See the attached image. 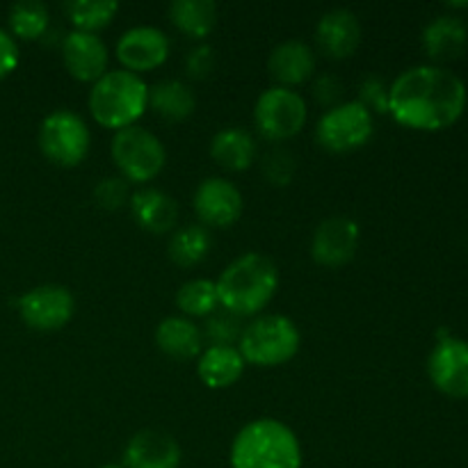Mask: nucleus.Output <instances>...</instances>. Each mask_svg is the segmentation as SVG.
Returning a JSON list of instances; mask_svg holds the SVG:
<instances>
[{
    "mask_svg": "<svg viewBox=\"0 0 468 468\" xmlns=\"http://www.w3.org/2000/svg\"><path fill=\"white\" fill-rule=\"evenodd\" d=\"M18 67V44L12 32L0 27V80Z\"/></svg>",
    "mask_w": 468,
    "mask_h": 468,
    "instance_id": "obj_35",
    "label": "nucleus"
},
{
    "mask_svg": "<svg viewBox=\"0 0 468 468\" xmlns=\"http://www.w3.org/2000/svg\"><path fill=\"white\" fill-rule=\"evenodd\" d=\"M131 213L142 229L151 233H167L176 227L178 204L158 187H142L131 197Z\"/></svg>",
    "mask_w": 468,
    "mask_h": 468,
    "instance_id": "obj_19",
    "label": "nucleus"
},
{
    "mask_svg": "<svg viewBox=\"0 0 468 468\" xmlns=\"http://www.w3.org/2000/svg\"><path fill=\"white\" fill-rule=\"evenodd\" d=\"M176 304L190 318H208L219 309L218 286L210 279H190L176 291Z\"/></svg>",
    "mask_w": 468,
    "mask_h": 468,
    "instance_id": "obj_27",
    "label": "nucleus"
},
{
    "mask_svg": "<svg viewBox=\"0 0 468 468\" xmlns=\"http://www.w3.org/2000/svg\"><path fill=\"white\" fill-rule=\"evenodd\" d=\"M215 64V50L210 48L208 44H199L197 48H192L187 53L186 69L192 78H206L210 71H213Z\"/></svg>",
    "mask_w": 468,
    "mask_h": 468,
    "instance_id": "obj_34",
    "label": "nucleus"
},
{
    "mask_svg": "<svg viewBox=\"0 0 468 468\" xmlns=\"http://www.w3.org/2000/svg\"><path fill=\"white\" fill-rule=\"evenodd\" d=\"M18 315L23 323L37 332H58L76 311V300L71 291L58 283H44L32 291L23 292L16 300Z\"/></svg>",
    "mask_w": 468,
    "mask_h": 468,
    "instance_id": "obj_10",
    "label": "nucleus"
},
{
    "mask_svg": "<svg viewBox=\"0 0 468 468\" xmlns=\"http://www.w3.org/2000/svg\"><path fill=\"white\" fill-rule=\"evenodd\" d=\"M428 373L439 391L452 398L468 396V343L446 336L428 359Z\"/></svg>",
    "mask_w": 468,
    "mask_h": 468,
    "instance_id": "obj_13",
    "label": "nucleus"
},
{
    "mask_svg": "<svg viewBox=\"0 0 468 468\" xmlns=\"http://www.w3.org/2000/svg\"><path fill=\"white\" fill-rule=\"evenodd\" d=\"M64 9L76 30L94 32L112 21L114 14L119 12V3L117 0H71L64 5Z\"/></svg>",
    "mask_w": 468,
    "mask_h": 468,
    "instance_id": "obj_29",
    "label": "nucleus"
},
{
    "mask_svg": "<svg viewBox=\"0 0 468 468\" xmlns=\"http://www.w3.org/2000/svg\"><path fill=\"white\" fill-rule=\"evenodd\" d=\"M268 69L282 87L306 82L315 71V55L311 46L302 39H286L272 48Z\"/></svg>",
    "mask_w": 468,
    "mask_h": 468,
    "instance_id": "obj_18",
    "label": "nucleus"
},
{
    "mask_svg": "<svg viewBox=\"0 0 468 468\" xmlns=\"http://www.w3.org/2000/svg\"><path fill=\"white\" fill-rule=\"evenodd\" d=\"M181 446L163 430H140L123 448V468H178Z\"/></svg>",
    "mask_w": 468,
    "mask_h": 468,
    "instance_id": "obj_16",
    "label": "nucleus"
},
{
    "mask_svg": "<svg viewBox=\"0 0 468 468\" xmlns=\"http://www.w3.org/2000/svg\"><path fill=\"white\" fill-rule=\"evenodd\" d=\"M242 329H245V323L240 315L219 306L206 318L204 336L213 341V346H233L236 341H240Z\"/></svg>",
    "mask_w": 468,
    "mask_h": 468,
    "instance_id": "obj_30",
    "label": "nucleus"
},
{
    "mask_svg": "<svg viewBox=\"0 0 468 468\" xmlns=\"http://www.w3.org/2000/svg\"><path fill=\"white\" fill-rule=\"evenodd\" d=\"M215 286L219 306L245 318L270 304L279 288V270L270 256L247 251L224 268Z\"/></svg>",
    "mask_w": 468,
    "mask_h": 468,
    "instance_id": "obj_2",
    "label": "nucleus"
},
{
    "mask_svg": "<svg viewBox=\"0 0 468 468\" xmlns=\"http://www.w3.org/2000/svg\"><path fill=\"white\" fill-rule=\"evenodd\" d=\"M231 468H302L300 439L282 420H251L233 439Z\"/></svg>",
    "mask_w": 468,
    "mask_h": 468,
    "instance_id": "obj_3",
    "label": "nucleus"
},
{
    "mask_svg": "<svg viewBox=\"0 0 468 468\" xmlns=\"http://www.w3.org/2000/svg\"><path fill=\"white\" fill-rule=\"evenodd\" d=\"M315 96L323 103H334L341 96V82L334 76H320L318 82H315Z\"/></svg>",
    "mask_w": 468,
    "mask_h": 468,
    "instance_id": "obj_36",
    "label": "nucleus"
},
{
    "mask_svg": "<svg viewBox=\"0 0 468 468\" xmlns=\"http://www.w3.org/2000/svg\"><path fill=\"white\" fill-rule=\"evenodd\" d=\"M373 112L359 101L336 103L320 117L315 126V137L320 144L334 154H346L364 146L373 137Z\"/></svg>",
    "mask_w": 468,
    "mask_h": 468,
    "instance_id": "obj_7",
    "label": "nucleus"
},
{
    "mask_svg": "<svg viewBox=\"0 0 468 468\" xmlns=\"http://www.w3.org/2000/svg\"><path fill=\"white\" fill-rule=\"evenodd\" d=\"M468 30L464 21L452 14L432 18L423 30V46L434 59H452L466 48Z\"/></svg>",
    "mask_w": 468,
    "mask_h": 468,
    "instance_id": "obj_23",
    "label": "nucleus"
},
{
    "mask_svg": "<svg viewBox=\"0 0 468 468\" xmlns=\"http://www.w3.org/2000/svg\"><path fill=\"white\" fill-rule=\"evenodd\" d=\"M210 155L229 172H245L256 158V140L240 126L222 128L210 140Z\"/></svg>",
    "mask_w": 468,
    "mask_h": 468,
    "instance_id": "obj_22",
    "label": "nucleus"
},
{
    "mask_svg": "<svg viewBox=\"0 0 468 468\" xmlns=\"http://www.w3.org/2000/svg\"><path fill=\"white\" fill-rule=\"evenodd\" d=\"M464 108L466 85L437 64L407 69L388 87V112L410 128L439 131L455 123Z\"/></svg>",
    "mask_w": 468,
    "mask_h": 468,
    "instance_id": "obj_1",
    "label": "nucleus"
},
{
    "mask_svg": "<svg viewBox=\"0 0 468 468\" xmlns=\"http://www.w3.org/2000/svg\"><path fill=\"white\" fill-rule=\"evenodd\" d=\"M359 103H364L366 108L373 112H388V87L384 85L382 78L378 76H366L359 85Z\"/></svg>",
    "mask_w": 468,
    "mask_h": 468,
    "instance_id": "obj_33",
    "label": "nucleus"
},
{
    "mask_svg": "<svg viewBox=\"0 0 468 468\" xmlns=\"http://www.w3.org/2000/svg\"><path fill=\"white\" fill-rule=\"evenodd\" d=\"M112 158L126 181L146 183L163 172L167 151L158 135L135 123L114 133Z\"/></svg>",
    "mask_w": 468,
    "mask_h": 468,
    "instance_id": "obj_6",
    "label": "nucleus"
},
{
    "mask_svg": "<svg viewBox=\"0 0 468 468\" xmlns=\"http://www.w3.org/2000/svg\"><path fill=\"white\" fill-rule=\"evenodd\" d=\"M103 468H123V466H117V464H110V466H103Z\"/></svg>",
    "mask_w": 468,
    "mask_h": 468,
    "instance_id": "obj_37",
    "label": "nucleus"
},
{
    "mask_svg": "<svg viewBox=\"0 0 468 468\" xmlns=\"http://www.w3.org/2000/svg\"><path fill=\"white\" fill-rule=\"evenodd\" d=\"M315 39L329 58H350L361 44V21L347 7H334L320 16Z\"/></svg>",
    "mask_w": 468,
    "mask_h": 468,
    "instance_id": "obj_17",
    "label": "nucleus"
},
{
    "mask_svg": "<svg viewBox=\"0 0 468 468\" xmlns=\"http://www.w3.org/2000/svg\"><path fill=\"white\" fill-rule=\"evenodd\" d=\"M169 18L187 37L204 39L218 26V5L213 0H174Z\"/></svg>",
    "mask_w": 468,
    "mask_h": 468,
    "instance_id": "obj_25",
    "label": "nucleus"
},
{
    "mask_svg": "<svg viewBox=\"0 0 468 468\" xmlns=\"http://www.w3.org/2000/svg\"><path fill=\"white\" fill-rule=\"evenodd\" d=\"M302 346V334L297 324L286 315H259L245 324L238 341L245 364L279 366L291 361Z\"/></svg>",
    "mask_w": 468,
    "mask_h": 468,
    "instance_id": "obj_5",
    "label": "nucleus"
},
{
    "mask_svg": "<svg viewBox=\"0 0 468 468\" xmlns=\"http://www.w3.org/2000/svg\"><path fill=\"white\" fill-rule=\"evenodd\" d=\"M210 250H213V236L204 224H186L178 231H174L167 245L169 259L181 268L199 265L210 254Z\"/></svg>",
    "mask_w": 468,
    "mask_h": 468,
    "instance_id": "obj_26",
    "label": "nucleus"
},
{
    "mask_svg": "<svg viewBox=\"0 0 468 468\" xmlns=\"http://www.w3.org/2000/svg\"><path fill=\"white\" fill-rule=\"evenodd\" d=\"M201 341H204V334L190 318L169 315L155 327V346L172 359L187 361L199 356Z\"/></svg>",
    "mask_w": 468,
    "mask_h": 468,
    "instance_id": "obj_21",
    "label": "nucleus"
},
{
    "mask_svg": "<svg viewBox=\"0 0 468 468\" xmlns=\"http://www.w3.org/2000/svg\"><path fill=\"white\" fill-rule=\"evenodd\" d=\"M90 128L80 114L71 110H55L39 126V149L50 163L73 167L90 151Z\"/></svg>",
    "mask_w": 468,
    "mask_h": 468,
    "instance_id": "obj_8",
    "label": "nucleus"
},
{
    "mask_svg": "<svg viewBox=\"0 0 468 468\" xmlns=\"http://www.w3.org/2000/svg\"><path fill=\"white\" fill-rule=\"evenodd\" d=\"M62 59L76 80L96 82L108 69V46L96 32L73 30L62 39Z\"/></svg>",
    "mask_w": 468,
    "mask_h": 468,
    "instance_id": "obj_15",
    "label": "nucleus"
},
{
    "mask_svg": "<svg viewBox=\"0 0 468 468\" xmlns=\"http://www.w3.org/2000/svg\"><path fill=\"white\" fill-rule=\"evenodd\" d=\"M128 199V181L123 176H108L96 183L94 201L103 210H119Z\"/></svg>",
    "mask_w": 468,
    "mask_h": 468,
    "instance_id": "obj_32",
    "label": "nucleus"
},
{
    "mask_svg": "<svg viewBox=\"0 0 468 468\" xmlns=\"http://www.w3.org/2000/svg\"><path fill=\"white\" fill-rule=\"evenodd\" d=\"M192 204L204 227H231L242 213L240 190L222 176L204 178L195 190Z\"/></svg>",
    "mask_w": 468,
    "mask_h": 468,
    "instance_id": "obj_12",
    "label": "nucleus"
},
{
    "mask_svg": "<svg viewBox=\"0 0 468 468\" xmlns=\"http://www.w3.org/2000/svg\"><path fill=\"white\" fill-rule=\"evenodd\" d=\"M9 30L12 37L37 39L48 30V7L41 0H21L9 7Z\"/></svg>",
    "mask_w": 468,
    "mask_h": 468,
    "instance_id": "obj_28",
    "label": "nucleus"
},
{
    "mask_svg": "<svg viewBox=\"0 0 468 468\" xmlns=\"http://www.w3.org/2000/svg\"><path fill=\"white\" fill-rule=\"evenodd\" d=\"M245 359L233 346H210L201 350L197 375L208 388H229L242 378Z\"/></svg>",
    "mask_w": 468,
    "mask_h": 468,
    "instance_id": "obj_20",
    "label": "nucleus"
},
{
    "mask_svg": "<svg viewBox=\"0 0 468 468\" xmlns=\"http://www.w3.org/2000/svg\"><path fill=\"white\" fill-rule=\"evenodd\" d=\"M256 128L263 137L274 142L295 137L306 123V101L291 87H270L256 99Z\"/></svg>",
    "mask_w": 468,
    "mask_h": 468,
    "instance_id": "obj_9",
    "label": "nucleus"
},
{
    "mask_svg": "<svg viewBox=\"0 0 468 468\" xmlns=\"http://www.w3.org/2000/svg\"><path fill=\"white\" fill-rule=\"evenodd\" d=\"M169 55V39L160 27L135 26L123 32L117 41V58L126 71H151L160 67Z\"/></svg>",
    "mask_w": 468,
    "mask_h": 468,
    "instance_id": "obj_14",
    "label": "nucleus"
},
{
    "mask_svg": "<svg viewBox=\"0 0 468 468\" xmlns=\"http://www.w3.org/2000/svg\"><path fill=\"white\" fill-rule=\"evenodd\" d=\"M146 105H149V85L142 80L140 73L114 69L105 71V76L91 85L90 112L105 128L122 131L135 126Z\"/></svg>",
    "mask_w": 468,
    "mask_h": 468,
    "instance_id": "obj_4",
    "label": "nucleus"
},
{
    "mask_svg": "<svg viewBox=\"0 0 468 468\" xmlns=\"http://www.w3.org/2000/svg\"><path fill=\"white\" fill-rule=\"evenodd\" d=\"M297 163L295 155L286 149H272L263 158V176L268 178L272 186H288L292 181Z\"/></svg>",
    "mask_w": 468,
    "mask_h": 468,
    "instance_id": "obj_31",
    "label": "nucleus"
},
{
    "mask_svg": "<svg viewBox=\"0 0 468 468\" xmlns=\"http://www.w3.org/2000/svg\"><path fill=\"white\" fill-rule=\"evenodd\" d=\"M359 224L347 215H334L323 219L311 238V256L315 263L338 268V265L350 263L352 256L359 247Z\"/></svg>",
    "mask_w": 468,
    "mask_h": 468,
    "instance_id": "obj_11",
    "label": "nucleus"
},
{
    "mask_svg": "<svg viewBox=\"0 0 468 468\" xmlns=\"http://www.w3.org/2000/svg\"><path fill=\"white\" fill-rule=\"evenodd\" d=\"M149 105L165 122H183L197 108V96L187 82L169 78L149 87Z\"/></svg>",
    "mask_w": 468,
    "mask_h": 468,
    "instance_id": "obj_24",
    "label": "nucleus"
}]
</instances>
